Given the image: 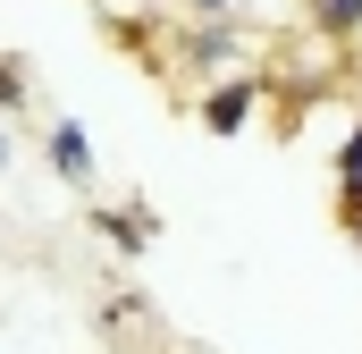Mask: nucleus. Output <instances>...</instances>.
I'll list each match as a JSON object with an SVG mask.
<instances>
[{
	"label": "nucleus",
	"instance_id": "1",
	"mask_svg": "<svg viewBox=\"0 0 362 354\" xmlns=\"http://www.w3.org/2000/svg\"><path fill=\"white\" fill-rule=\"evenodd\" d=\"M42 144H51V169L68 177V185H93V135L76 127V118H51Z\"/></svg>",
	"mask_w": 362,
	"mask_h": 354
},
{
	"label": "nucleus",
	"instance_id": "2",
	"mask_svg": "<svg viewBox=\"0 0 362 354\" xmlns=\"http://www.w3.org/2000/svg\"><path fill=\"white\" fill-rule=\"evenodd\" d=\"M253 101H262V85H211V101H202V127H211V135H245Z\"/></svg>",
	"mask_w": 362,
	"mask_h": 354
},
{
	"label": "nucleus",
	"instance_id": "3",
	"mask_svg": "<svg viewBox=\"0 0 362 354\" xmlns=\"http://www.w3.org/2000/svg\"><path fill=\"white\" fill-rule=\"evenodd\" d=\"M337 194H346V236L362 245V127L346 135V152H337Z\"/></svg>",
	"mask_w": 362,
	"mask_h": 354
},
{
	"label": "nucleus",
	"instance_id": "4",
	"mask_svg": "<svg viewBox=\"0 0 362 354\" xmlns=\"http://www.w3.org/2000/svg\"><path fill=\"white\" fill-rule=\"evenodd\" d=\"M101 236H110V245H127V253H144V245H152V211H144V202L101 211Z\"/></svg>",
	"mask_w": 362,
	"mask_h": 354
},
{
	"label": "nucleus",
	"instance_id": "5",
	"mask_svg": "<svg viewBox=\"0 0 362 354\" xmlns=\"http://www.w3.org/2000/svg\"><path fill=\"white\" fill-rule=\"evenodd\" d=\"M312 25L320 34H362V0H312Z\"/></svg>",
	"mask_w": 362,
	"mask_h": 354
},
{
	"label": "nucleus",
	"instance_id": "6",
	"mask_svg": "<svg viewBox=\"0 0 362 354\" xmlns=\"http://www.w3.org/2000/svg\"><path fill=\"white\" fill-rule=\"evenodd\" d=\"M25 101H34V93H25V68L0 51V110H25Z\"/></svg>",
	"mask_w": 362,
	"mask_h": 354
},
{
	"label": "nucleus",
	"instance_id": "7",
	"mask_svg": "<svg viewBox=\"0 0 362 354\" xmlns=\"http://www.w3.org/2000/svg\"><path fill=\"white\" fill-rule=\"evenodd\" d=\"M185 8H211V17H219V8H228V0H185Z\"/></svg>",
	"mask_w": 362,
	"mask_h": 354
},
{
	"label": "nucleus",
	"instance_id": "8",
	"mask_svg": "<svg viewBox=\"0 0 362 354\" xmlns=\"http://www.w3.org/2000/svg\"><path fill=\"white\" fill-rule=\"evenodd\" d=\"M0 161H8V135H0Z\"/></svg>",
	"mask_w": 362,
	"mask_h": 354
}]
</instances>
